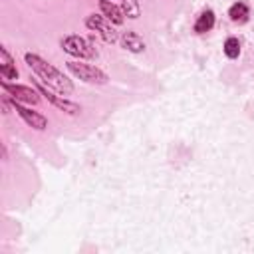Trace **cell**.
<instances>
[{
    "mask_svg": "<svg viewBox=\"0 0 254 254\" xmlns=\"http://www.w3.org/2000/svg\"><path fill=\"white\" fill-rule=\"evenodd\" d=\"M24 58H26V64L34 69V73H36L48 87H52L54 91H58V93H62V95H69V93L73 91L71 81H69L60 69H56L52 64H48L46 60H42V58L36 56V54H26Z\"/></svg>",
    "mask_w": 254,
    "mask_h": 254,
    "instance_id": "obj_1",
    "label": "cell"
},
{
    "mask_svg": "<svg viewBox=\"0 0 254 254\" xmlns=\"http://www.w3.org/2000/svg\"><path fill=\"white\" fill-rule=\"evenodd\" d=\"M62 48H64V52H67L73 58H81V60L95 58V48L85 38H81V36H67V38H64Z\"/></svg>",
    "mask_w": 254,
    "mask_h": 254,
    "instance_id": "obj_2",
    "label": "cell"
},
{
    "mask_svg": "<svg viewBox=\"0 0 254 254\" xmlns=\"http://www.w3.org/2000/svg\"><path fill=\"white\" fill-rule=\"evenodd\" d=\"M67 69H69L75 77H79V79H83V81H87V83H105V81H107V75H105L99 67L89 65V64L67 62Z\"/></svg>",
    "mask_w": 254,
    "mask_h": 254,
    "instance_id": "obj_3",
    "label": "cell"
},
{
    "mask_svg": "<svg viewBox=\"0 0 254 254\" xmlns=\"http://www.w3.org/2000/svg\"><path fill=\"white\" fill-rule=\"evenodd\" d=\"M2 87H4L6 93H8L14 101H18V103H30V105H36V103L40 101V93L34 91L32 87H28V85H12V83L2 81Z\"/></svg>",
    "mask_w": 254,
    "mask_h": 254,
    "instance_id": "obj_4",
    "label": "cell"
},
{
    "mask_svg": "<svg viewBox=\"0 0 254 254\" xmlns=\"http://www.w3.org/2000/svg\"><path fill=\"white\" fill-rule=\"evenodd\" d=\"M85 26H87L89 30L99 32L105 42H115V40H117V32L113 30L111 22H109L105 16H95V14H91V16H87Z\"/></svg>",
    "mask_w": 254,
    "mask_h": 254,
    "instance_id": "obj_5",
    "label": "cell"
},
{
    "mask_svg": "<svg viewBox=\"0 0 254 254\" xmlns=\"http://www.w3.org/2000/svg\"><path fill=\"white\" fill-rule=\"evenodd\" d=\"M14 109L18 111V115H20V117L30 125V127H34V129H38V131L46 129L48 121H46V117H44V115H40L38 111H32V109H28V107L20 105L18 101H14Z\"/></svg>",
    "mask_w": 254,
    "mask_h": 254,
    "instance_id": "obj_6",
    "label": "cell"
},
{
    "mask_svg": "<svg viewBox=\"0 0 254 254\" xmlns=\"http://www.w3.org/2000/svg\"><path fill=\"white\" fill-rule=\"evenodd\" d=\"M38 89H40V93H42V95H46V99H48V101H52L58 109H62V111H65V113H71V115L79 111V105H77V103L67 101L65 97H60V95H56V93L48 91L44 85H40V83H38Z\"/></svg>",
    "mask_w": 254,
    "mask_h": 254,
    "instance_id": "obj_7",
    "label": "cell"
},
{
    "mask_svg": "<svg viewBox=\"0 0 254 254\" xmlns=\"http://www.w3.org/2000/svg\"><path fill=\"white\" fill-rule=\"evenodd\" d=\"M0 73L4 79H16L18 77V69L14 67V62H12L6 48H0Z\"/></svg>",
    "mask_w": 254,
    "mask_h": 254,
    "instance_id": "obj_8",
    "label": "cell"
},
{
    "mask_svg": "<svg viewBox=\"0 0 254 254\" xmlns=\"http://www.w3.org/2000/svg\"><path fill=\"white\" fill-rule=\"evenodd\" d=\"M99 8H101V12H103V16L109 20V22H113V24H121L123 22V10L119 8V6H115L111 0H101L99 2Z\"/></svg>",
    "mask_w": 254,
    "mask_h": 254,
    "instance_id": "obj_9",
    "label": "cell"
},
{
    "mask_svg": "<svg viewBox=\"0 0 254 254\" xmlns=\"http://www.w3.org/2000/svg\"><path fill=\"white\" fill-rule=\"evenodd\" d=\"M121 42H123V48H127L129 52H143L145 50V42L135 34V32H125L123 34V38H121Z\"/></svg>",
    "mask_w": 254,
    "mask_h": 254,
    "instance_id": "obj_10",
    "label": "cell"
},
{
    "mask_svg": "<svg viewBox=\"0 0 254 254\" xmlns=\"http://www.w3.org/2000/svg\"><path fill=\"white\" fill-rule=\"evenodd\" d=\"M212 26H214V12H212V10H204V12L198 16L196 24H194V32L204 34V32L212 30Z\"/></svg>",
    "mask_w": 254,
    "mask_h": 254,
    "instance_id": "obj_11",
    "label": "cell"
},
{
    "mask_svg": "<svg viewBox=\"0 0 254 254\" xmlns=\"http://www.w3.org/2000/svg\"><path fill=\"white\" fill-rule=\"evenodd\" d=\"M228 16H230V20H232V22L242 24V22H246V20H248V6H246L244 2H236V4H232V6H230Z\"/></svg>",
    "mask_w": 254,
    "mask_h": 254,
    "instance_id": "obj_12",
    "label": "cell"
},
{
    "mask_svg": "<svg viewBox=\"0 0 254 254\" xmlns=\"http://www.w3.org/2000/svg\"><path fill=\"white\" fill-rule=\"evenodd\" d=\"M121 10L127 18H139L141 14V8H139V2L137 0H121Z\"/></svg>",
    "mask_w": 254,
    "mask_h": 254,
    "instance_id": "obj_13",
    "label": "cell"
},
{
    "mask_svg": "<svg viewBox=\"0 0 254 254\" xmlns=\"http://www.w3.org/2000/svg\"><path fill=\"white\" fill-rule=\"evenodd\" d=\"M224 54H226L230 60L238 58V54H240V42H238L236 38H228V40L224 42Z\"/></svg>",
    "mask_w": 254,
    "mask_h": 254,
    "instance_id": "obj_14",
    "label": "cell"
}]
</instances>
